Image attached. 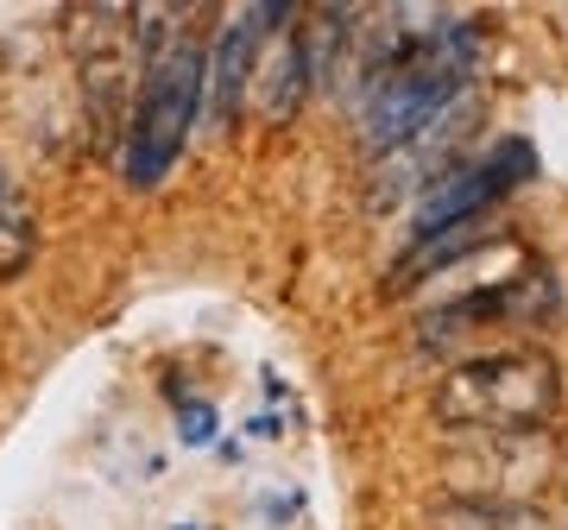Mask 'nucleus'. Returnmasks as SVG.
<instances>
[{"instance_id": "f257e3e1", "label": "nucleus", "mask_w": 568, "mask_h": 530, "mask_svg": "<svg viewBox=\"0 0 568 530\" xmlns=\"http://www.w3.org/2000/svg\"><path fill=\"white\" fill-rule=\"evenodd\" d=\"M556 410H562V367L544 347L474 354L429 391V417L455 436H544Z\"/></svg>"}, {"instance_id": "f03ea898", "label": "nucleus", "mask_w": 568, "mask_h": 530, "mask_svg": "<svg viewBox=\"0 0 568 530\" xmlns=\"http://www.w3.org/2000/svg\"><path fill=\"white\" fill-rule=\"evenodd\" d=\"M209 95V51L203 39L178 32L164 58L145 63L140 77V102H133V126L121 140V171L133 190L164 184V171L178 164L190 126H196V108Z\"/></svg>"}, {"instance_id": "7ed1b4c3", "label": "nucleus", "mask_w": 568, "mask_h": 530, "mask_svg": "<svg viewBox=\"0 0 568 530\" xmlns=\"http://www.w3.org/2000/svg\"><path fill=\"white\" fill-rule=\"evenodd\" d=\"M70 39H77L82 58V108H89V126L95 140L102 133H121L133 126V70L145 77V51H140V13L133 7H89V13H70Z\"/></svg>"}, {"instance_id": "1a4fd4ad", "label": "nucleus", "mask_w": 568, "mask_h": 530, "mask_svg": "<svg viewBox=\"0 0 568 530\" xmlns=\"http://www.w3.org/2000/svg\"><path fill=\"white\" fill-rule=\"evenodd\" d=\"M215 436V410L209 405H183V442H209Z\"/></svg>"}, {"instance_id": "0eeeda50", "label": "nucleus", "mask_w": 568, "mask_h": 530, "mask_svg": "<svg viewBox=\"0 0 568 530\" xmlns=\"http://www.w3.org/2000/svg\"><path fill=\"white\" fill-rule=\"evenodd\" d=\"M316 70H323V51H316V39H310V20L297 13V20L278 32V44L265 51L260 77H253V95H260V114H265V121H272V126L291 121V114L304 108Z\"/></svg>"}, {"instance_id": "9d476101", "label": "nucleus", "mask_w": 568, "mask_h": 530, "mask_svg": "<svg viewBox=\"0 0 568 530\" xmlns=\"http://www.w3.org/2000/svg\"><path fill=\"white\" fill-rule=\"evenodd\" d=\"M178 530H196V524H178Z\"/></svg>"}, {"instance_id": "6e6552de", "label": "nucleus", "mask_w": 568, "mask_h": 530, "mask_svg": "<svg viewBox=\"0 0 568 530\" xmlns=\"http://www.w3.org/2000/svg\"><path fill=\"white\" fill-rule=\"evenodd\" d=\"M32 259H39V208H32L20 177L0 164V285L20 278Z\"/></svg>"}, {"instance_id": "423d86ee", "label": "nucleus", "mask_w": 568, "mask_h": 530, "mask_svg": "<svg viewBox=\"0 0 568 530\" xmlns=\"http://www.w3.org/2000/svg\"><path fill=\"white\" fill-rule=\"evenodd\" d=\"M291 20H297V7H241L222 26V39L209 51V121L215 126H234V114L253 95V77H260V63H265L260 58L265 39H278Z\"/></svg>"}, {"instance_id": "20e7f679", "label": "nucleus", "mask_w": 568, "mask_h": 530, "mask_svg": "<svg viewBox=\"0 0 568 530\" xmlns=\"http://www.w3.org/2000/svg\"><path fill=\"white\" fill-rule=\"evenodd\" d=\"M530 177H537L530 140H499L487 159L448 164L443 184L424 190V203L410 215V234L429 241V234H448V227H462V222H480V215H493V208L506 203L518 184H530Z\"/></svg>"}, {"instance_id": "39448f33", "label": "nucleus", "mask_w": 568, "mask_h": 530, "mask_svg": "<svg viewBox=\"0 0 568 530\" xmlns=\"http://www.w3.org/2000/svg\"><path fill=\"white\" fill-rule=\"evenodd\" d=\"M556 316V285H549L544 265H525L499 285H480L455 297V304L429 309L424 316V342H443V335H467V328H537Z\"/></svg>"}]
</instances>
